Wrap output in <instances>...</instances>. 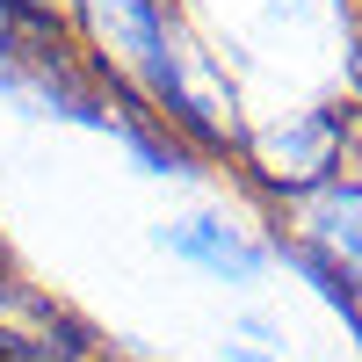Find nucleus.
Segmentation results:
<instances>
[{"label": "nucleus", "mask_w": 362, "mask_h": 362, "mask_svg": "<svg viewBox=\"0 0 362 362\" xmlns=\"http://www.w3.org/2000/svg\"><path fill=\"white\" fill-rule=\"evenodd\" d=\"M73 15H80L95 80L124 87L153 116H167L174 87L196 58V37H181V22H174V0H73Z\"/></svg>", "instance_id": "obj_1"}, {"label": "nucleus", "mask_w": 362, "mask_h": 362, "mask_svg": "<svg viewBox=\"0 0 362 362\" xmlns=\"http://www.w3.org/2000/svg\"><path fill=\"white\" fill-rule=\"evenodd\" d=\"M239 160L276 203H297L326 189L334 174H355V116L341 102H312V109H283L276 124H247Z\"/></svg>", "instance_id": "obj_2"}, {"label": "nucleus", "mask_w": 362, "mask_h": 362, "mask_svg": "<svg viewBox=\"0 0 362 362\" xmlns=\"http://www.w3.org/2000/svg\"><path fill=\"white\" fill-rule=\"evenodd\" d=\"M153 247L174 254L181 268H196V276H210V283H232V290H254L268 276V261H276V239L247 232L225 210H189V218L153 225Z\"/></svg>", "instance_id": "obj_3"}, {"label": "nucleus", "mask_w": 362, "mask_h": 362, "mask_svg": "<svg viewBox=\"0 0 362 362\" xmlns=\"http://www.w3.org/2000/svg\"><path fill=\"white\" fill-rule=\"evenodd\" d=\"M290 210V247H305L334 268H362V174H334L326 189L283 203Z\"/></svg>", "instance_id": "obj_4"}, {"label": "nucleus", "mask_w": 362, "mask_h": 362, "mask_svg": "<svg viewBox=\"0 0 362 362\" xmlns=\"http://www.w3.org/2000/svg\"><path fill=\"white\" fill-rule=\"evenodd\" d=\"M348 116H355V174H362V29H355V51H348Z\"/></svg>", "instance_id": "obj_5"}, {"label": "nucleus", "mask_w": 362, "mask_h": 362, "mask_svg": "<svg viewBox=\"0 0 362 362\" xmlns=\"http://www.w3.org/2000/svg\"><path fill=\"white\" fill-rule=\"evenodd\" d=\"M225 362H283V355H268V348H254V341H225Z\"/></svg>", "instance_id": "obj_6"}, {"label": "nucleus", "mask_w": 362, "mask_h": 362, "mask_svg": "<svg viewBox=\"0 0 362 362\" xmlns=\"http://www.w3.org/2000/svg\"><path fill=\"white\" fill-rule=\"evenodd\" d=\"M0 66H8V29H0Z\"/></svg>", "instance_id": "obj_7"}]
</instances>
